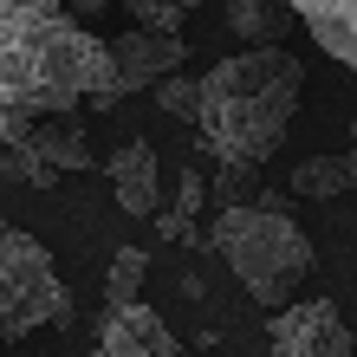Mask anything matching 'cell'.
Wrapping results in <instances>:
<instances>
[{"mask_svg":"<svg viewBox=\"0 0 357 357\" xmlns=\"http://www.w3.org/2000/svg\"><path fill=\"white\" fill-rule=\"evenodd\" d=\"M104 72V39L78 26L66 0H0V143L91 104Z\"/></svg>","mask_w":357,"mask_h":357,"instance_id":"obj_1","label":"cell"},{"mask_svg":"<svg viewBox=\"0 0 357 357\" xmlns=\"http://www.w3.org/2000/svg\"><path fill=\"white\" fill-rule=\"evenodd\" d=\"M305 91V66L286 46H247L234 59L202 72L195 91V123L188 130L202 137V150L227 162V169H266L273 150L292 130V111H299Z\"/></svg>","mask_w":357,"mask_h":357,"instance_id":"obj_2","label":"cell"},{"mask_svg":"<svg viewBox=\"0 0 357 357\" xmlns=\"http://www.w3.org/2000/svg\"><path fill=\"white\" fill-rule=\"evenodd\" d=\"M215 254L227 260V273L254 292V305H292V292L312 280V241L292 227L280 208H221L215 221Z\"/></svg>","mask_w":357,"mask_h":357,"instance_id":"obj_3","label":"cell"},{"mask_svg":"<svg viewBox=\"0 0 357 357\" xmlns=\"http://www.w3.org/2000/svg\"><path fill=\"white\" fill-rule=\"evenodd\" d=\"M66 312H72V299H66L52 254L0 215V344L33 338V331L59 325Z\"/></svg>","mask_w":357,"mask_h":357,"instance_id":"obj_4","label":"cell"},{"mask_svg":"<svg viewBox=\"0 0 357 357\" xmlns=\"http://www.w3.org/2000/svg\"><path fill=\"white\" fill-rule=\"evenodd\" d=\"M182 33H143V26H130V33H117V39H104V85L91 91V111H117L130 91H156L162 78H169L176 66H182Z\"/></svg>","mask_w":357,"mask_h":357,"instance_id":"obj_5","label":"cell"},{"mask_svg":"<svg viewBox=\"0 0 357 357\" xmlns=\"http://www.w3.org/2000/svg\"><path fill=\"white\" fill-rule=\"evenodd\" d=\"M273 357H351V331L331 299H305V305H280L266 325Z\"/></svg>","mask_w":357,"mask_h":357,"instance_id":"obj_6","label":"cell"},{"mask_svg":"<svg viewBox=\"0 0 357 357\" xmlns=\"http://www.w3.org/2000/svg\"><path fill=\"white\" fill-rule=\"evenodd\" d=\"M91 357H188V351L176 344V331L137 299V305H111V312H104Z\"/></svg>","mask_w":357,"mask_h":357,"instance_id":"obj_7","label":"cell"},{"mask_svg":"<svg viewBox=\"0 0 357 357\" xmlns=\"http://www.w3.org/2000/svg\"><path fill=\"white\" fill-rule=\"evenodd\" d=\"M111 188H117V208H123V215H156L162 169H156V150L143 137H130V143H117V150H111Z\"/></svg>","mask_w":357,"mask_h":357,"instance_id":"obj_8","label":"cell"},{"mask_svg":"<svg viewBox=\"0 0 357 357\" xmlns=\"http://www.w3.org/2000/svg\"><path fill=\"white\" fill-rule=\"evenodd\" d=\"M305 20V33L338 59L344 72H357V0H286Z\"/></svg>","mask_w":357,"mask_h":357,"instance_id":"obj_9","label":"cell"},{"mask_svg":"<svg viewBox=\"0 0 357 357\" xmlns=\"http://www.w3.org/2000/svg\"><path fill=\"white\" fill-rule=\"evenodd\" d=\"M20 143H33L39 162H52L59 176H72V169H91V143L72 130V117H39Z\"/></svg>","mask_w":357,"mask_h":357,"instance_id":"obj_10","label":"cell"},{"mask_svg":"<svg viewBox=\"0 0 357 357\" xmlns=\"http://www.w3.org/2000/svg\"><path fill=\"white\" fill-rule=\"evenodd\" d=\"M357 182V156L338 150V156H312L292 169V195H305V202H338L344 188Z\"/></svg>","mask_w":357,"mask_h":357,"instance_id":"obj_11","label":"cell"},{"mask_svg":"<svg viewBox=\"0 0 357 357\" xmlns=\"http://www.w3.org/2000/svg\"><path fill=\"white\" fill-rule=\"evenodd\" d=\"M286 0H227V26H234L247 46H273V33L286 26Z\"/></svg>","mask_w":357,"mask_h":357,"instance_id":"obj_12","label":"cell"},{"mask_svg":"<svg viewBox=\"0 0 357 357\" xmlns=\"http://www.w3.org/2000/svg\"><path fill=\"white\" fill-rule=\"evenodd\" d=\"M143 280H150V254H137V247H117L111 273H104V305H137Z\"/></svg>","mask_w":357,"mask_h":357,"instance_id":"obj_13","label":"cell"},{"mask_svg":"<svg viewBox=\"0 0 357 357\" xmlns=\"http://www.w3.org/2000/svg\"><path fill=\"white\" fill-rule=\"evenodd\" d=\"M123 7H130V26H143V33H182V20L202 0H123Z\"/></svg>","mask_w":357,"mask_h":357,"instance_id":"obj_14","label":"cell"},{"mask_svg":"<svg viewBox=\"0 0 357 357\" xmlns=\"http://www.w3.org/2000/svg\"><path fill=\"white\" fill-rule=\"evenodd\" d=\"M0 176H7V182H33V188H52L59 182V169L39 162L33 143H0Z\"/></svg>","mask_w":357,"mask_h":357,"instance_id":"obj_15","label":"cell"},{"mask_svg":"<svg viewBox=\"0 0 357 357\" xmlns=\"http://www.w3.org/2000/svg\"><path fill=\"white\" fill-rule=\"evenodd\" d=\"M202 195H208V182L182 169V182H176V208H169V215H156V227H162L169 241H182V234H188V215L202 208Z\"/></svg>","mask_w":357,"mask_h":357,"instance_id":"obj_16","label":"cell"},{"mask_svg":"<svg viewBox=\"0 0 357 357\" xmlns=\"http://www.w3.org/2000/svg\"><path fill=\"white\" fill-rule=\"evenodd\" d=\"M195 91H202V78H162L156 85V104H162V117H176V123H195Z\"/></svg>","mask_w":357,"mask_h":357,"instance_id":"obj_17","label":"cell"},{"mask_svg":"<svg viewBox=\"0 0 357 357\" xmlns=\"http://www.w3.org/2000/svg\"><path fill=\"white\" fill-rule=\"evenodd\" d=\"M215 195L227 202V208H247V202H260V169H215Z\"/></svg>","mask_w":357,"mask_h":357,"instance_id":"obj_18","label":"cell"},{"mask_svg":"<svg viewBox=\"0 0 357 357\" xmlns=\"http://www.w3.org/2000/svg\"><path fill=\"white\" fill-rule=\"evenodd\" d=\"M66 7H72V13H85V20H91V13H104V7H111V0H66Z\"/></svg>","mask_w":357,"mask_h":357,"instance_id":"obj_19","label":"cell"}]
</instances>
